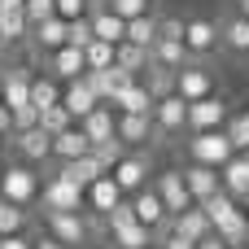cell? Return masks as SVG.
Wrapping results in <instances>:
<instances>
[{"label": "cell", "mask_w": 249, "mask_h": 249, "mask_svg": "<svg viewBox=\"0 0 249 249\" xmlns=\"http://www.w3.org/2000/svg\"><path fill=\"white\" fill-rule=\"evenodd\" d=\"M236 153H241V149L232 144L228 127H223V131H193V136H188V162H201V166L223 171Z\"/></svg>", "instance_id": "cell-1"}, {"label": "cell", "mask_w": 249, "mask_h": 249, "mask_svg": "<svg viewBox=\"0 0 249 249\" xmlns=\"http://www.w3.org/2000/svg\"><path fill=\"white\" fill-rule=\"evenodd\" d=\"M39 188H44V179L35 175L31 162H9V166H4V179H0V197H4V201H13V206H35V201H39Z\"/></svg>", "instance_id": "cell-2"}, {"label": "cell", "mask_w": 249, "mask_h": 249, "mask_svg": "<svg viewBox=\"0 0 249 249\" xmlns=\"http://www.w3.org/2000/svg\"><path fill=\"white\" fill-rule=\"evenodd\" d=\"M44 228H48V236H57L70 249H83L92 241V223L83 210H53V214H44Z\"/></svg>", "instance_id": "cell-3"}, {"label": "cell", "mask_w": 249, "mask_h": 249, "mask_svg": "<svg viewBox=\"0 0 249 249\" xmlns=\"http://www.w3.org/2000/svg\"><path fill=\"white\" fill-rule=\"evenodd\" d=\"M39 206H44V214H53V210H83L88 206V188L70 184L66 175H53L39 188Z\"/></svg>", "instance_id": "cell-4"}, {"label": "cell", "mask_w": 249, "mask_h": 249, "mask_svg": "<svg viewBox=\"0 0 249 249\" xmlns=\"http://www.w3.org/2000/svg\"><path fill=\"white\" fill-rule=\"evenodd\" d=\"M228 123H232V109H228V101H223L219 92L188 105V136H193V131H223Z\"/></svg>", "instance_id": "cell-5"}, {"label": "cell", "mask_w": 249, "mask_h": 249, "mask_svg": "<svg viewBox=\"0 0 249 249\" xmlns=\"http://www.w3.org/2000/svg\"><path fill=\"white\" fill-rule=\"evenodd\" d=\"M184 44H188V53L197 61H206L214 48H223V26L214 18H188L184 22Z\"/></svg>", "instance_id": "cell-6"}, {"label": "cell", "mask_w": 249, "mask_h": 249, "mask_svg": "<svg viewBox=\"0 0 249 249\" xmlns=\"http://www.w3.org/2000/svg\"><path fill=\"white\" fill-rule=\"evenodd\" d=\"M114 179H118V188L131 197V193H140V188H149V175H153V162H149V153L144 149H127V158L109 171Z\"/></svg>", "instance_id": "cell-7"}, {"label": "cell", "mask_w": 249, "mask_h": 249, "mask_svg": "<svg viewBox=\"0 0 249 249\" xmlns=\"http://www.w3.org/2000/svg\"><path fill=\"white\" fill-rule=\"evenodd\" d=\"M175 92H179L188 105L201 101V96H214V74H210V66L193 57L184 70H175Z\"/></svg>", "instance_id": "cell-8"}, {"label": "cell", "mask_w": 249, "mask_h": 249, "mask_svg": "<svg viewBox=\"0 0 249 249\" xmlns=\"http://www.w3.org/2000/svg\"><path fill=\"white\" fill-rule=\"evenodd\" d=\"M153 123H158V136H179V131H188V101H184L179 92L162 96V101L153 105Z\"/></svg>", "instance_id": "cell-9"}, {"label": "cell", "mask_w": 249, "mask_h": 249, "mask_svg": "<svg viewBox=\"0 0 249 249\" xmlns=\"http://www.w3.org/2000/svg\"><path fill=\"white\" fill-rule=\"evenodd\" d=\"M153 188H158V197L166 201L171 219H175V214H184L188 206H197V201H193V193H188V179H184V171H162V175L153 179Z\"/></svg>", "instance_id": "cell-10"}, {"label": "cell", "mask_w": 249, "mask_h": 249, "mask_svg": "<svg viewBox=\"0 0 249 249\" xmlns=\"http://www.w3.org/2000/svg\"><path fill=\"white\" fill-rule=\"evenodd\" d=\"M131 210H136V219H140L144 228H153V232L171 228V210H166V201L158 197V188H153V184H149V188H140V193H131Z\"/></svg>", "instance_id": "cell-11"}, {"label": "cell", "mask_w": 249, "mask_h": 249, "mask_svg": "<svg viewBox=\"0 0 249 249\" xmlns=\"http://www.w3.org/2000/svg\"><path fill=\"white\" fill-rule=\"evenodd\" d=\"M9 144H13V149H18V158H22V162H31V166H39V162H48V158H53V136H48L44 127L18 131Z\"/></svg>", "instance_id": "cell-12"}, {"label": "cell", "mask_w": 249, "mask_h": 249, "mask_svg": "<svg viewBox=\"0 0 249 249\" xmlns=\"http://www.w3.org/2000/svg\"><path fill=\"white\" fill-rule=\"evenodd\" d=\"M123 201H127V193L118 188V179H114V175H101L96 184H88V210H92V214H101V219H105V214H114Z\"/></svg>", "instance_id": "cell-13"}, {"label": "cell", "mask_w": 249, "mask_h": 249, "mask_svg": "<svg viewBox=\"0 0 249 249\" xmlns=\"http://www.w3.org/2000/svg\"><path fill=\"white\" fill-rule=\"evenodd\" d=\"M88 18H92V35H96V39H105V44H123V39H127V18H118L105 0H101V4L92 0V13H88Z\"/></svg>", "instance_id": "cell-14"}, {"label": "cell", "mask_w": 249, "mask_h": 249, "mask_svg": "<svg viewBox=\"0 0 249 249\" xmlns=\"http://www.w3.org/2000/svg\"><path fill=\"white\" fill-rule=\"evenodd\" d=\"M48 74H53V79H61V83H70V79H83V74H88V57H83V48L66 44V48L48 53Z\"/></svg>", "instance_id": "cell-15"}, {"label": "cell", "mask_w": 249, "mask_h": 249, "mask_svg": "<svg viewBox=\"0 0 249 249\" xmlns=\"http://www.w3.org/2000/svg\"><path fill=\"white\" fill-rule=\"evenodd\" d=\"M61 105H66V109L74 114V123H79V118H88V114L101 105V96H96V88H92L88 74H83V79H70V83L61 88Z\"/></svg>", "instance_id": "cell-16"}, {"label": "cell", "mask_w": 249, "mask_h": 249, "mask_svg": "<svg viewBox=\"0 0 249 249\" xmlns=\"http://www.w3.org/2000/svg\"><path fill=\"white\" fill-rule=\"evenodd\" d=\"M79 127L88 131V140H92V149H96V144H105V140H114V136H118V109L101 101L88 118H79Z\"/></svg>", "instance_id": "cell-17"}, {"label": "cell", "mask_w": 249, "mask_h": 249, "mask_svg": "<svg viewBox=\"0 0 249 249\" xmlns=\"http://www.w3.org/2000/svg\"><path fill=\"white\" fill-rule=\"evenodd\" d=\"M153 136H158L153 114H118V140H123L127 149H144Z\"/></svg>", "instance_id": "cell-18"}, {"label": "cell", "mask_w": 249, "mask_h": 249, "mask_svg": "<svg viewBox=\"0 0 249 249\" xmlns=\"http://www.w3.org/2000/svg\"><path fill=\"white\" fill-rule=\"evenodd\" d=\"M184 179H188V193H193V201H197V206H201V201H210L214 193H223V175H219L214 166L188 162V166H184Z\"/></svg>", "instance_id": "cell-19"}, {"label": "cell", "mask_w": 249, "mask_h": 249, "mask_svg": "<svg viewBox=\"0 0 249 249\" xmlns=\"http://www.w3.org/2000/svg\"><path fill=\"white\" fill-rule=\"evenodd\" d=\"M88 83L96 88V96H101L105 105H114V101H118V92H123L127 83H136V74H131V70H123V66H109V70H88Z\"/></svg>", "instance_id": "cell-20"}, {"label": "cell", "mask_w": 249, "mask_h": 249, "mask_svg": "<svg viewBox=\"0 0 249 249\" xmlns=\"http://www.w3.org/2000/svg\"><path fill=\"white\" fill-rule=\"evenodd\" d=\"M31 83H35V74H31L26 66H9V70L0 74L4 105H9V109H22V105H31Z\"/></svg>", "instance_id": "cell-21"}, {"label": "cell", "mask_w": 249, "mask_h": 249, "mask_svg": "<svg viewBox=\"0 0 249 249\" xmlns=\"http://www.w3.org/2000/svg\"><path fill=\"white\" fill-rule=\"evenodd\" d=\"M31 44H35L39 53H57V48H66V44H70V22H66V18H48V22L31 26Z\"/></svg>", "instance_id": "cell-22"}, {"label": "cell", "mask_w": 249, "mask_h": 249, "mask_svg": "<svg viewBox=\"0 0 249 249\" xmlns=\"http://www.w3.org/2000/svg\"><path fill=\"white\" fill-rule=\"evenodd\" d=\"M57 175H66L70 184L88 188V184H96V179L109 175V171H105V162H101L96 153H88V158H74V162H57Z\"/></svg>", "instance_id": "cell-23"}, {"label": "cell", "mask_w": 249, "mask_h": 249, "mask_svg": "<svg viewBox=\"0 0 249 249\" xmlns=\"http://www.w3.org/2000/svg\"><path fill=\"white\" fill-rule=\"evenodd\" d=\"M92 153V140H88V131L74 123L70 131H61V136H53V158L57 162H74V158H88Z\"/></svg>", "instance_id": "cell-24"}, {"label": "cell", "mask_w": 249, "mask_h": 249, "mask_svg": "<svg viewBox=\"0 0 249 249\" xmlns=\"http://www.w3.org/2000/svg\"><path fill=\"white\" fill-rule=\"evenodd\" d=\"M109 245H118V249H149L153 245V228H144L140 219L114 223V228H109Z\"/></svg>", "instance_id": "cell-25"}, {"label": "cell", "mask_w": 249, "mask_h": 249, "mask_svg": "<svg viewBox=\"0 0 249 249\" xmlns=\"http://www.w3.org/2000/svg\"><path fill=\"white\" fill-rule=\"evenodd\" d=\"M153 105H158V101H153V92H149L140 79H136V83H127V88L118 92V101H114V109H118V114H153Z\"/></svg>", "instance_id": "cell-26"}, {"label": "cell", "mask_w": 249, "mask_h": 249, "mask_svg": "<svg viewBox=\"0 0 249 249\" xmlns=\"http://www.w3.org/2000/svg\"><path fill=\"white\" fill-rule=\"evenodd\" d=\"M171 228H175V232H184L188 241H206V236L214 232V223L206 219V210H201V206H188L184 214H175V219H171Z\"/></svg>", "instance_id": "cell-27"}, {"label": "cell", "mask_w": 249, "mask_h": 249, "mask_svg": "<svg viewBox=\"0 0 249 249\" xmlns=\"http://www.w3.org/2000/svg\"><path fill=\"white\" fill-rule=\"evenodd\" d=\"M153 61H158V66H171V70H184V66L193 61V53H188L184 39H166V35H158V44H153Z\"/></svg>", "instance_id": "cell-28"}, {"label": "cell", "mask_w": 249, "mask_h": 249, "mask_svg": "<svg viewBox=\"0 0 249 249\" xmlns=\"http://www.w3.org/2000/svg\"><path fill=\"white\" fill-rule=\"evenodd\" d=\"M219 175H223V188H228L236 201H245V197H249V158H245V153H236Z\"/></svg>", "instance_id": "cell-29"}, {"label": "cell", "mask_w": 249, "mask_h": 249, "mask_svg": "<svg viewBox=\"0 0 249 249\" xmlns=\"http://www.w3.org/2000/svg\"><path fill=\"white\" fill-rule=\"evenodd\" d=\"M219 26H223V48L228 53H249V18L245 13H232Z\"/></svg>", "instance_id": "cell-30"}, {"label": "cell", "mask_w": 249, "mask_h": 249, "mask_svg": "<svg viewBox=\"0 0 249 249\" xmlns=\"http://www.w3.org/2000/svg\"><path fill=\"white\" fill-rule=\"evenodd\" d=\"M158 31H162V18L158 13H144V18H131L127 22V39L140 44V48H153L158 44Z\"/></svg>", "instance_id": "cell-31"}, {"label": "cell", "mask_w": 249, "mask_h": 249, "mask_svg": "<svg viewBox=\"0 0 249 249\" xmlns=\"http://www.w3.org/2000/svg\"><path fill=\"white\" fill-rule=\"evenodd\" d=\"M118 66H123V70H131V74L140 79V74L153 66V48H140V44L123 39V44H118Z\"/></svg>", "instance_id": "cell-32"}, {"label": "cell", "mask_w": 249, "mask_h": 249, "mask_svg": "<svg viewBox=\"0 0 249 249\" xmlns=\"http://www.w3.org/2000/svg\"><path fill=\"white\" fill-rule=\"evenodd\" d=\"M61 79H53V74H44V79H35L31 83V105L44 114V109H53V105H61Z\"/></svg>", "instance_id": "cell-33"}, {"label": "cell", "mask_w": 249, "mask_h": 249, "mask_svg": "<svg viewBox=\"0 0 249 249\" xmlns=\"http://www.w3.org/2000/svg\"><path fill=\"white\" fill-rule=\"evenodd\" d=\"M0 35H4V44H22V39H31L26 9H0Z\"/></svg>", "instance_id": "cell-34"}, {"label": "cell", "mask_w": 249, "mask_h": 249, "mask_svg": "<svg viewBox=\"0 0 249 249\" xmlns=\"http://www.w3.org/2000/svg\"><path fill=\"white\" fill-rule=\"evenodd\" d=\"M140 83L153 92V101H162V96H171V92H175V70H171V66H158V61H153V66L140 74Z\"/></svg>", "instance_id": "cell-35"}, {"label": "cell", "mask_w": 249, "mask_h": 249, "mask_svg": "<svg viewBox=\"0 0 249 249\" xmlns=\"http://www.w3.org/2000/svg\"><path fill=\"white\" fill-rule=\"evenodd\" d=\"M83 57H88V70H109V66H118V44L92 39V44L83 48Z\"/></svg>", "instance_id": "cell-36"}, {"label": "cell", "mask_w": 249, "mask_h": 249, "mask_svg": "<svg viewBox=\"0 0 249 249\" xmlns=\"http://www.w3.org/2000/svg\"><path fill=\"white\" fill-rule=\"evenodd\" d=\"M22 232H26V206L0 197V236H22Z\"/></svg>", "instance_id": "cell-37"}, {"label": "cell", "mask_w": 249, "mask_h": 249, "mask_svg": "<svg viewBox=\"0 0 249 249\" xmlns=\"http://www.w3.org/2000/svg\"><path fill=\"white\" fill-rule=\"evenodd\" d=\"M39 127H44L48 136H61V131H70V127H74V114H70L66 105H53V109H44V114H39Z\"/></svg>", "instance_id": "cell-38"}, {"label": "cell", "mask_w": 249, "mask_h": 249, "mask_svg": "<svg viewBox=\"0 0 249 249\" xmlns=\"http://www.w3.org/2000/svg\"><path fill=\"white\" fill-rule=\"evenodd\" d=\"M105 4H109L118 18H127V22H131V18H144V13H153V0H105Z\"/></svg>", "instance_id": "cell-39"}, {"label": "cell", "mask_w": 249, "mask_h": 249, "mask_svg": "<svg viewBox=\"0 0 249 249\" xmlns=\"http://www.w3.org/2000/svg\"><path fill=\"white\" fill-rule=\"evenodd\" d=\"M228 136H232V144L245 153L249 149V109H241V114H232V123H228Z\"/></svg>", "instance_id": "cell-40"}, {"label": "cell", "mask_w": 249, "mask_h": 249, "mask_svg": "<svg viewBox=\"0 0 249 249\" xmlns=\"http://www.w3.org/2000/svg\"><path fill=\"white\" fill-rule=\"evenodd\" d=\"M48 18H57V0H26V22L31 26H39Z\"/></svg>", "instance_id": "cell-41"}, {"label": "cell", "mask_w": 249, "mask_h": 249, "mask_svg": "<svg viewBox=\"0 0 249 249\" xmlns=\"http://www.w3.org/2000/svg\"><path fill=\"white\" fill-rule=\"evenodd\" d=\"M88 13H92V0H57V18H66V22H79Z\"/></svg>", "instance_id": "cell-42"}, {"label": "cell", "mask_w": 249, "mask_h": 249, "mask_svg": "<svg viewBox=\"0 0 249 249\" xmlns=\"http://www.w3.org/2000/svg\"><path fill=\"white\" fill-rule=\"evenodd\" d=\"M96 35H92V18H79V22H70V44L74 48H88Z\"/></svg>", "instance_id": "cell-43"}, {"label": "cell", "mask_w": 249, "mask_h": 249, "mask_svg": "<svg viewBox=\"0 0 249 249\" xmlns=\"http://www.w3.org/2000/svg\"><path fill=\"white\" fill-rule=\"evenodd\" d=\"M158 245H162V249H197V241H188V236H184V232H175V228H162Z\"/></svg>", "instance_id": "cell-44"}, {"label": "cell", "mask_w": 249, "mask_h": 249, "mask_svg": "<svg viewBox=\"0 0 249 249\" xmlns=\"http://www.w3.org/2000/svg\"><path fill=\"white\" fill-rule=\"evenodd\" d=\"M184 22H188V18H162V31H158V35H166V39H184Z\"/></svg>", "instance_id": "cell-45"}, {"label": "cell", "mask_w": 249, "mask_h": 249, "mask_svg": "<svg viewBox=\"0 0 249 249\" xmlns=\"http://www.w3.org/2000/svg\"><path fill=\"white\" fill-rule=\"evenodd\" d=\"M0 249H35V241H26V232L22 236H0Z\"/></svg>", "instance_id": "cell-46"}, {"label": "cell", "mask_w": 249, "mask_h": 249, "mask_svg": "<svg viewBox=\"0 0 249 249\" xmlns=\"http://www.w3.org/2000/svg\"><path fill=\"white\" fill-rule=\"evenodd\" d=\"M0 136H13V109L0 101Z\"/></svg>", "instance_id": "cell-47"}, {"label": "cell", "mask_w": 249, "mask_h": 249, "mask_svg": "<svg viewBox=\"0 0 249 249\" xmlns=\"http://www.w3.org/2000/svg\"><path fill=\"white\" fill-rule=\"evenodd\" d=\"M197 249H232V245H228V241H223L219 232H210L206 241H197Z\"/></svg>", "instance_id": "cell-48"}, {"label": "cell", "mask_w": 249, "mask_h": 249, "mask_svg": "<svg viewBox=\"0 0 249 249\" xmlns=\"http://www.w3.org/2000/svg\"><path fill=\"white\" fill-rule=\"evenodd\" d=\"M35 249H70V245H61V241H57V236H48V232H44V236H39V241H35Z\"/></svg>", "instance_id": "cell-49"}, {"label": "cell", "mask_w": 249, "mask_h": 249, "mask_svg": "<svg viewBox=\"0 0 249 249\" xmlns=\"http://www.w3.org/2000/svg\"><path fill=\"white\" fill-rule=\"evenodd\" d=\"M236 13H245V18H249V0H236Z\"/></svg>", "instance_id": "cell-50"}, {"label": "cell", "mask_w": 249, "mask_h": 249, "mask_svg": "<svg viewBox=\"0 0 249 249\" xmlns=\"http://www.w3.org/2000/svg\"><path fill=\"white\" fill-rule=\"evenodd\" d=\"M4 144H9V136H0V149H4Z\"/></svg>", "instance_id": "cell-51"}, {"label": "cell", "mask_w": 249, "mask_h": 249, "mask_svg": "<svg viewBox=\"0 0 249 249\" xmlns=\"http://www.w3.org/2000/svg\"><path fill=\"white\" fill-rule=\"evenodd\" d=\"M241 206H245V214H249V197H245V201H241Z\"/></svg>", "instance_id": "cell-52"}, {"label": "cell", "mask_w": 249, "mask_h": 249, "mask_svg": "<svg viewBox=\"0 0 249 249\" xmlns=\"http://www.w3.org/2000/svg\"><path fill=\"white\" fill-rule=\"evenodd\" d=\"M0 179H4V162H0Z\"/></svg>", "instance_id": "cell-53"}, {"label": "cell", "mask_w": 249, "mask_h": 249, "mask_svg": "<svg viewBox=\"0 0 249 249\" xmlns=\"http://www.w3.org/2000/svg\"><path fill=\"white\" fill-rule=\"evenodd\" d=\"M232 249H249V245H232Z\"/></svg>", "instance_id": "cell-54"}, {"label": "cell", "mask_w": 249, "mask_h": 249, "mask_svg": "<svg viewBox=\"0 0 249 249\" xmlns=\"http://www.w3.org/2000/svg\"><path fill=\"white\" fill-rule=\"evenodd\" d=\"M0 101H4V88H0Z\"/></svg>", "instance_id": "cell-55"}, {"label": "cell", "mask_w": 249, "mask_h": 249, "mask_svg": "<svg viewBox=\"0 0 249 249\" xmlns=\"http://www.w3.org/2000/svg\"><path fill=\"white\" fill-rule=\"evenodd\" d=\"M245 245H249V232H245Z\"/></svg>", "instance_id": "cell-56"}, {"label": "cell", "mask_w": 249, "mask_h": 249, "mask_svg": "<svg viewBox=\"0 0 249 249\" xmlns=\"http://www.w3.org/2000/svg\"><path fill=\"white\" fill-rule=\"evenodd\" d=\"M149 249H162V245H149Z\"/></svg>", "instance_id": "cell-57"}, {"label": "cell", "mask_w": 249, "mask_h": 249, "mask_svg": "<svg viewBox=\"0 0 249 249\" xmlns=\"http://www.w3.org/2000/svg\"><path fill=\"white\" fill-rule=\"evenodd\" d=\"M245 158H249V149H245Z\"/></svg>", "instance_id": "cell-58"}]
</instances>
